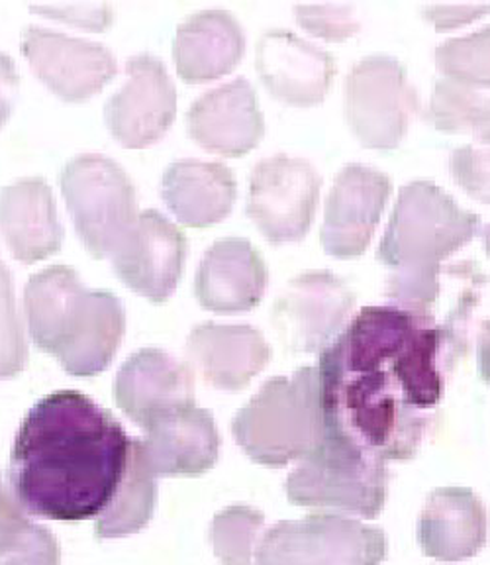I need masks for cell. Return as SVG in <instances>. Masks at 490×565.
<instances>
[{
    "instance_id": "22",
    "label": "cell",
    "mask_w": 490,
    "mask_h": 565,
    "mask_svg": "<svg viewBox=\"0 0 490 565\" xmlns=\"http://www.w3.org/2000/svg\"><path fill=\"white\" fill-rule=\"evenodd\" d=\"M187 353L212 387L239 391L267 365L271 348L257 328L204 322L189 334Z\"/></svg>"
},
{
    "instance_id": "19",
    "label": "cell",
    "mask_w": 490,
    "mask_h": 565,
    "mask_svg": "<svg viewBox=\"0 0 490 565\" xmlns=\"http://www.w3.org/2000/svg\"><path fill=\"white\" fill-rule=\"evenodd\" d=\"M115 397L124 413L146 428L169 408L194 403L193 371L166 350L143 348L118 371Z\"/></svg>"
},
{
    "instance_id": "27",
    "label": "cell",
    "mask_w": 490,
    "mask_h": 565,
    "mask_svg": "<svg viewBox=\"0 0 490 565\" xmlns=\"http://www.w3.org/2000/svg\"><path fill=\"white\" fill-rule=\"evenodd\" d=\"M428 120L441 132H473L490 146V95L456 81L439 79L429 98Z\"/></svg>"
},
{
    "instance_id": "7",
    "label": "cell",
    "mask_w": 490,
    "mask_h": 565,
    "mask_svg": "<svg viewBox=\"0 0 490 565\" xmlns=\"http://www.w3.org/2000/svg\"><path fill=\"white\" fill-rule=\"evenodd\" d=\"M386 463L322 438L287 479L290 503L375 519L385 507Z\"/></svg>"
},
{
    "instance_id": "36",
    "label": "cell",
    "mask_w": 490,
    "mask_h": 565,
    "mask_svg": "<svg viewBox=\"0 0 490 565\" xmlns=\"http://www.w3.org/2000/svg\"><path fill=\"white\" fill-rule=\"evenodd\" d=\"M487 12H490L489 4H432L424 9L426 18L432 20L439 30L464 26L467 22L484 17Z\"/></svg>"
},
{
    "instance_id": "4",
    "label": "cell",
    "mask_w": 490,
    "mask_h": 565,
    "mask_svg": "<svg viewBox=\"0 0 490 565\" xmlns=\"http://www.w3.org/2000/svg\"><path fill=\"white\" fill-rule=\"evenodd\" d=\"M232 433L262 466L283 468L307 458L324 436L318 370L302 367L292 377L267 381L237 413Z\"/></svg>"
},
{
    "instance_id": "3",
    "label": "cell",
    "mask_w": 490,
    "mask_h": 565,
    "mask_svg": "<svg viewBox=\"0 0 490 565\" xmlns=\"http://www.w3.org/2000/svg\"><path fill=\"white\" fill-rule=\"evenodd\" d=\"M28 330L63 370L90 377L108 367L122 342V300L110 291H90L67 265H52L24 287Z\"/></svg>"
},
{
    "instance_id": "17",
    "label": "cell",
    "mask_w": 490,
    "mask_h": 565,
    "mask_svg": "<svg viewBox=\"0 0 490 565\" xmlns=\"http://www.w3.org/2000/svg\"><path fill=\"white\" fill-rule=\"evenodd\" d=\"M255 65L265 87L295 106L322 103L335 75L332 55L290 30L265 32L257 42Z\"/></svg>"
},
{
    "instance_id": "38",
    "label": "cell",
    "mask_w": 490,
    "mask_h": 565,
    "mask_svg": "<svg viewBox=\"0 0 490 565\" xmlns=\"http://www.w3.org/2000/svg\"><path fill=\"white\" fill-rule=\"evenodd\" d=\"M477 360H479V371L482 380L490 385V320L482 322L477 338Z\"/></svg>"
},
{
    "instance_id": "5",
    "label": "cell",
    "mask_w": 490,
    "mask_h": 565,
    "mask_svg": "<svg viewBox=\"0 0 490 565\" xmlns=\"http://www.w3.org/2000/svg\"><path fill=\"white\" fill-rule=\"evenodd\" d=\"M477 228L479 216L444 189L412 181L398 193L376 257L394 271L432 269L473 238Z\"/></svg>"
},
{
    "instance_id": "10",
    "label": "cell",
    "mask_w": 490,
    "mask_h": 565,
    "mask_svg": "<svg viewBox=\"0 0 490 565\" xmlns=\"http://www.w3.org/2000/svg\"><path fill=\"white\" fill-rule=\"evenodd\" d=\"M322 179L307 159L277 153L249 177L247 214L273 244L305 238L315 221Z\"/></svg>"
},
{
    "instance_id": "2",
    "label": "cell",
    "mask_w": 490,
    "mask_h": 565,
    "mask_svg": "<svg viewBox=\"0 0 490 565\" xmlns=\"http://www.w3.org/2000/svg\"><path fill=\"white\" fill-rule=\"evenodd\" d=\"M131 440L87 395L52 393L20 424L10 456L12 493L24 511L53 521L100 516L122 483Z\"/></svg>"
},
{
    "instance_id": "14",
    "label": "cell",
    "mask_w": 490,
    "mask_h": 565,
    "mask_svg": "<svg viewBox=\"0 0 490 565\" xmlns=\"http://www.w3.org/2000/svg\"><path fill=\"white\" fill-rule=\"evenodd\" d=\"M20 50L38 77L65 100L95 95L118 71L115 55L105 45L45 28H24Z\"/></svg>"
},
{
    "instance_id": "8",
    "label": "cell",
    "mask_w": 490,
    "mask_h": 565,
    "mask_svg": "<svg viewBox=\"0 0 490 565\" xmlns=\"http://www.w3.org/2000/svg\"><path fill=\"white\" fill-rule=\"evenodd\" d=\"M343 110L363 146L393 150L408 132L418 95L403 63L391 55H369L343 83Z\"/></svg>"
},
{
    "instance_id": "11",
    "label": "cell",
    "mask_w": 490,
    "mask_h": 565,
    "mask_svg": "<svg viewBox=\"0 0 490 565\" xmlns=\"http://www.w3.org/2000/svg\"><path fill=\"white\" fill-rule=\"evenodd\" d=\"M355 295L332 271H307L283 289L273 305V324L295 352H322L342 332Z\"/></svg>"
},
{
    "instance_id": "6",
    "label": "cell",
    "mask_w": 490,
    "mask_h": 565,
    "mask_svg": "<svg viewBox=\"0 0 490 565\" xmlns=\"http://www.w3.org/2000/svg\"><path fill=\"white\" fill-rule=\"evenodd\" d=\"M75 228L95 257H110L136 214V189L115 159L81 153L60 175Z\"/></svg>"
},
{
    "instance_id": "39",
    "label": "cell",
    "mask_w": 490,
    "mask_h": 565,
    "mask_svg": "<svg viewBox=\"0 0 490 565\" xmlns=\"http://www.w3.org/2000/svg\"><path fill=\"white\" fill-rule=\"evenodd\" d=\"M482 244H484V249H487V254L490 257V224H487L484 230H482Z\"/></svg>"
},
{
    "instance_id": "33",
    "label": "cell",
    "mask_w": 490,
    "mask_h": 565,
    "mask_svg": "<svg viewBox=\"0 0 490 565\" xmlns=\"http://www.w3.org/2000/svg\"><path fill=\"white\" fill-rule=\"evenodd\" d=\"M0 565H60V546L50 530L30 522L17 546L0 557Z\"/></svg>"
},
{
    "instance_id": "31",
    "label": "cell",
    "mask_w": 490,
    "mask_h": 565,
    "mask_svg": "<svg viewBox=\"0 0 490 565\" xmlns=\"http://www.w3.org/2000/svg\"><path fill=\"white\" fill-rule=\"evenodd\" d=\"M449 171L457 185L477 201L490 204V146L467 143L451 151Z\"/></svg>"
},
{
    "instance_id": "25",
    "label": "cell",
    "mask_w": 490,
    "mask_h": 565,
    "mask_svg": "<svg viewBox=\"0 0 490 565\" xmlns=\"http://www.w3.org/2000/svg\"><path fill=\"white\" fill-rule=\"evenodd\" d=\"M236 177L216 161L179 159L161 179V196L179 221L204 228L228 216L236 201Z\"/></svg>"
},
{
    "instance_id": "24",
    "label": "cell",
    "mask_w": 490,
    "mask_h": 565,
    "mask_svg": "<svg viewBox=\"0 0 490 565\" xmlns=\"http://www.w3.org/2000/svg\"><path fill=\"white\" fill-rule=\"evenodd\" d=\"M244 50V28L228 10H202L184 18L173 40L177 71L187 83H206L226 75L242 60Z\"/></svg>"
},
{
    "instance_id": "21",
    "label": "cell",
    "mask_w": 490,
    "mask_h": 565,
    "mask_svg": "<svg viewBox=\"0 0 490 565\" xmlns=\"http://www.w3.org/2000/svg\"><path fill=\"white\" fill-rule=\"evenodd\" d=\"M0 234L22 264H35L62 247L63 224L42 177H22L0 191Z\"/></svg>"
},
{
    "instance_id": "1",
    "label": "cell",
    "mask_w": 490,
    "mask_h": 565,
    "mask_svg": "<svg viewBox=\"0 0 490 565\" xmlns=\"http://www.w3.org/2000/svg\"><path fill=\"white\" fill-rule=\"evenodd\" d=\"M465 350L428 315L393 305L361 310L320 352L322 438L381 463L412 458Z\"/></svg>"
},
{
    "instance_id": "34",
    "label": "cell",
    "mask_w": 490,
    "mask_h": 565,
    "mask_svg": "<svg viewBox=\"0 0 490 565\" xmlns=\"http://www.w3.org/2000/svg\"><path fill=\"white\" fill-rule=\"evenodd\" d=\"M30 526L22 504L18 503L17 494L2 483L0 476V557L9 554L17 546L18 540Z\"/></svg>"
},
{
    "instance_id": "16",
    "label": "cell",
    "mask_w": 490,
    "mask_h": 565,
    "mask_svg": "<svg viewBox=\"0 0 490 565\" xmlns=\"http://www.w3.org/2000/svg\"><path fill=\"white\" fill-rule=\"evenodd\" d=\"M141 454L156 477L199 476L214 468L220 454V434L209 411L181 405L156 416L143 428Z\"/></svg>"
},
{
    "instance_id": "9",
    "label": "cell",
    "mask_w": 490,
    "mask_h": 565,
    "mask_svg": "<svg viewBox=\"0 0 490 565\" xmlns=\"http://www.w3.org/2000/svg\"><path fill=\"white\" fill-rule=\"evenodd\" d=\"M385 556L383 530L315 514L277 522L255 550V565H379Z\"/></svg>"
},
{
    "instance_id": "26",
    "label": "cell",
    "mask_w": 490,
    "mask_h": 565,
    "mask_svg": "<svg viewBox=\"0 0 490 565\" xmlns=\"http://www.w3.org/2000/svg\"><path fill=\"white\" fill-rule=\"evenodd\" d=\"M158 486L148 468L140 440H131L130 461L115 497L98 516V539H122L143 529L156 511Z\"/></svg>"
},
{
    "instance_id": "29",
    "label": "cell",
    "mask_w": 490,
    "mask_h": 565,
    "mask_svg": "<svg viewBox=\"0 0 490 565\" xmlns=\"http://www.w3.org/2000/svg\"><path fill=\"white\" fill-rule=\"evenodd\" d=\"M263 529V514L236 504L216 514L212 522V546L224 565H254L255 542Z\"/></svg>"
},
{
    "instance_id": "20",
    "label": "cell",
    "mask_w": 490,
    "mask_h": 565,
    "mask_svg": "<svg viewBox=\"0 0 490 565\" xmlns=\"http://www.w3.org/2000/svg\"><path fill=\"white\" fill-rule=\"evenodd\" d=\"M269 282L262 254L245 238L214 242L202 256L194 292L212 312H244L259 305Z\"/></svg>"
},
{
    "instance_id": "15",
    "label": "cell",
    "mask_w": 490,
    "mask_h": 565,
    "mask_svg": "<svg viewBox=\"0 0 490 565\" xmlns=\"http://www.w3.org/2000/svg\"><path fill=\"white\" fill-rule=\"evenodd\" d=\"M393 183L383 171L350 163L338 173L326 199L320 242L333 257L361 256L375 234Z\"/></svg>"
},
{
    "instance_id": "12",
    "label": "cell",
    "mask_w": 490,
    "mask_h": 565,
    "mask_svg": "<svg viewBox=\"0 0 490 565\" xmlns=\"http://www.w3.org/2000/svg\"><path fill=\"white\" fill-rule=\"evenodd\" d=\"M187 238L159 211H143L126 230L110 262L130 289L149 300L169 299L183 274Z\"/></svg>"
},
{
    "instance_id": "28",
    "label": "cell",
    "mask_w": 490,
    "mask_h": 565,
    "mask_svg": "<svg viewBox=\"0 0 490 565\" xmlns=\"http://www.w3.org/2000/svg\"><path fill=\"white\" fill-rule=\"evenodd\" d=\"M436 63L446 79L467 87H490V26L439 44Z\"/></svg>"
},
{
    "instance_id": "32",
    "label": "cell",
    "mask_w": 490,
    "mask_h": 565,
    "mask_svg": "<svg viewBox=\"0 0 490 565\" xmlns=\"http://www.w3.org/2000/svg\"><path fill=\"white\" fill-rule=\"evenodd\" d=\"M298 24L310 34L340 42L360 30V18L348 4H300L295 9Z\"/></svg>"
},
{
    "instance_id": "35",
    "label": "cell",
    "mask_w": 490,
    "mask_h": 565,
    "mask_svg": "<svg viewBox=\"0 0 490 565\" xmlns=\"http://www.w3.org/2000/svg\"><path fill=\"white\" fill-rule=\"evenodd\" d=\"M35 12H42V14H50L52 18H60V20H70L75 24H85V26L105 28L110 22V7L106 4H97V7H90V4H73V7H32Z\"/></svg>"
},
{
    "instance_id": "23",
    "label": "cell",
    "mask_w": 490,
    "mask_h": 565,
    "mask_svg": "<svg viewBox=\"0 0 490 565\" xmlns=\"http://www.w3.org/2000/svg\"><path fill=\"white\" fill-rule=\"evenodd\" d=\"M424 554L439 562L473 557L487 542V511L465 487H444L429 494L418 522Z\"/></svg>"
},
{
    "instance_id": "30",
    "label": "cell",
    "mask_w": 490,
    "mask_h": 565,
    "mask_svg": "<svg viewBox=\"0 0 490 565\" xmlns=\"http://www.w3.org/2000/svg\"><path fill=\"white\" fill-rule=\"evenodd\" d=\"M26 358V338L18 317L14 285L9 267L0 259V380L18 375L24 370Z\"/></svg>"
},
{
    "instance_id": "18",
    "label": "cell",
    "mask_w": 490,
    "mask_h": 565,
    "mask_svg": "<svg viewBox=\"0 0 490 565\" xmlns=\"http://www.w3.org/2000/svg\"><path fill=\"white\" fill-rule=\"evenodd\" d=\"M187 126L199 146L220 156H244L265 132L257 93L244 77L196 98L187 115Z\"/></svg>"
},
{
    "instance_id": "37",
    "label": "cell",
    "mask_w": 490,
    "mask_h": 565,
    "mask_svg": "<svg viewBox=\"0 0 490 565\" xmlns=\"http://www.w3.org/2000/svg\"><path fill=\"white\" fill-rule=\"evenodd\" d=\"M18 85H20V77H18L17 65L7 53L0 52V126L7 122V118L14 108Z\"/></svg>"
},
{
    "instance_id": "13",
    "label": "cell",
    "mask_w": 490,
    "mask_h": 565,
    "mask_svg": "<svg viewBox=\"0 0 490 565\" xmlns=\"http://www.w3.org/2000/svg\"><path fill=\"white\" fill-rule=\"evenodd\" d=\"M126 73L122 88L106 103V124L126 148H143L159 140L175 120V83L163 62L149 53L130 57Z\"/></svg>"
}]
</instances>
